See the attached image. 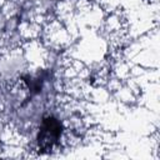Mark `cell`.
I'll list each match as a JSON object with an SVG mask.
<instances>
[{"instance_id":"cell-1","label":"cell","mask_w":160,"mask_h":160,"mask_svg":"<svg viewBox=\"0 0 160 160\" xmlns=\"http://www.w3.org/2000/svg\"><path fill=\"white\" fill-rule=\"evenodd\" d=\"M61 130H62V126L58 119H55L52 116L45 118L42 121L40 132H39V138H38L39 146L44 150L51 149L52 145H55L58 142V140L60 139Z\"/></svg>"}]
</instances>
